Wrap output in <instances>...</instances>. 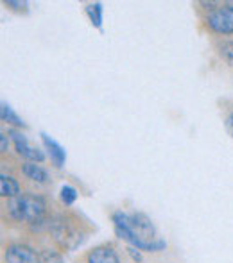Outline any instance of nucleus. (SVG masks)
<instances>
[{"label":"nucleus","instance_id":"obj_1","mask_svg":"<svg viewBox=\"0 0 233 263\" xmlns=\"http://www.w3.org/2000/svg\"><path fill=\"white\" fill-rule=\"evenodd\" d=\"M112 220L117 235L128 243H131L135 249L151 251V253L165 249V242L156 238V229L147 215L115 211Z\"/></svg>","mask_w":233,"mask_h":263},{"label":"nucleus","instance_id":"obj_2","mask_svg":"<svg viewBox=\"0 0 233 263\" xmlns=\"http://www.w3.org/2000/svg\"><path fill=\"white\" fill-rule=\"evenodd\" d=\"M47 202L43 197L34 194H20L9 202V215L18 222H29V224H36V222L47 218L45 215Z\"/></svg>","mask_w":233,"mask_h":263},{"label":"nucleus","instance_id":"obj_3","mask_svg":"<svg viewBox=\"0 0 233 263\" xmlns=\"http://www.w3.org/2000/svg\"><path fill=\"white\" fill-rule=\"evenodd\" d=\"M206 24L217 34H233V6H223L213 9L206 16Z\"/></svg>","mask_w":233,"mask_h":263},{"label":"nucleus","instance_id":"obj_4","mask_svg":"<svg viewBox=\"0 0 233 263\" xmlns=\"http://www.w3.org/2000/svg\"><path fill=\"white\" fill-rule=\"evenodd\" d=\"M11 136H13L14 149H16V153L20 154L22 158L29 159V163H42L43 159H45V154H43L38 147H32L31 143L27 142V138L22 135V133L13 131V133H11Z\"/></svg>","mask_w":233,"mask_h":263},{"label":"nucleus","instance_id":"obj_5","mask_svg":"<svg viewBox=\"0 0 233 263\" xmlns=\"http://www.w3.org/2000/svg\"><path fill=\"white\" fill-rule=\"evenodd\" d=\"M6 263H40V254L22 243H13L6 249Z\"/></svg>","mask_w":233,"mask_h":263},{"label":"nucleus","instance_id":"obj_6","mask_svg":"<svg viewBox=\"0 0 233 263\" xmlns=\"http://www.w3.org/2000/svg\"><path fill=\"white\" fill-rule=\"evenodd\" d=\"M88 263H120L117 251L112 246H99L92 249L86 256Z\"/></svg>","mask_w":233,"mask_h":263},{"label":"nucleus","instance_id":"obj_7","mask_svg":"<svg viewBox=\"0 0 233 263\" xmlns=\"http://www.w3.org/2000/svg\"><path fill=\"white\" fill-rule=\"evenodd\" d=\"M42 140H43V145H45V149L49 151V156H50V159H52V163L58 166V168H61V166L65 165V159H66L65 149H63L59 143L54 142V140L50 138L47 133H42Z\"/></svg>","mask_w":233,"mask_h":263},{"label":"nucleus","instance_id":"obj_8","mask_svg":"<svg viewBox=\"0 0 233 263\" xmlns=\"http://www.w3.org/2000/svg\"><path fill=\"white\" fill-rule=\"evenodd\" d=\"M0 195H2V197H11V199L18 197V195H20V184H18V181L14 179V177L2 174V176H0Z\"/></svg>","mask_w":233,"mask_h":263},{"label":"nucleus","instance_id":"obj_9","mask_svg":"<svg viewBox=\"0 0 233 263\" xmlns=\"http://www.w3.org/2000/svg\"><path fill=\"white\" fill-rule=\"evenodd\" d=\"M22 172H24V176L27 177V179L36 181V183H47V181H49L47 170L42 168L40 165H36V163H25V165L22 166Z\"/></svg>","mask_w":233,"mask_h":263},{"label":"nucleus","instance_id":"obj_10","mask_svg":"<svg viewBox=\"0 0 233 263\" xmlns=\"http://www.w3.org/2000/svg\"><path fill=\"white\" fill-rule=\"evenodd\" d=\"M86 14L88 18H90V22L95 25L97 29L102 27V6L99 2L95 4H90V6L86 7Z\"/></svg>","mask_w":233,"mask_h":263},{"label":"nucleus","instance_id":"obj_11","mask_svg":"<svg viewBox=\"0 0 233 263\" xmlns=\"http://www.w3.org/2000/svg\"><path fill=\"white\" fill-rule=\"evenodd\" d=\"M40 263H65L63 261V256L59 253L52 249H43L40 253Z\"/></svg>","mask_w":233,"mask_h":263},{"label":"nucleus","instance_id":"obj_12","mask_svg":"<svg viewBox=\"0 0 233 263\" xmlns=\"http://www.w3.org/2000/svg\"><path fill=\"white\" fill-rule=\"evenodd\" d=\"M59 197H61V201L65 202L66 206H72L74 202H76V199H77L76 188H72V186H68V184H65V186L61 188V192H59Z\"/></svg>","mask_w":233,"mask_h":263},{"label":"nucleus","instance_id":"obj_13","mask_svg":"<svg viewBox=\"0 0 233 263\" xmlns=\"http://www.w3.org/2000/svg\"><path fill=\"white\" fill-rule=\"evenodd\" d=\"M2 120L9 122V124H13V125H24V120H22L7 104H2Z\"/></svg>","mask_w":233,"mask_h":263},{"label":"nucleus","instance_id":"obj_14","mask_svg":"<svg viewBox=\"0 0 233 263\" xmlns=\"http://www.w3.org/2000/svg\"><path fill=\"white\" fill-rule=\"evenodd\" d=\"M219 54L228 65L233 66V42H224L223 45H219Z\"/></svg>","mask_w":233,"mask_h":263},{"label":"nucleus","instance_id":"obj_15","mask_svg":"<svg viewBox=\"0 0 233 263\" xmlns=\"http://www.w3.org/2000/svg\"><path fill=\"white\" fill-rule=\"evenodd\" d=\"M226 127H228V133H230L231 138H233V113L226 118Z\"/></svg>","mask_w":233,"mask_h":263},{"label":"nucleus","instance_id":"obj_16","mask_svg":"<svg viewBox=\"0 0 233 263\" xmlns=\"http://www.w3.org/2000/svg\"><path fill=\"white\" fill-rule=\"evenodd\" d=\"M0 142H2V151H0V153H6L7 151V138H6V135H0Z\"/></svg>","mask_w":233,"mask_h":263}]
</instances>
